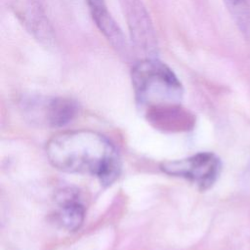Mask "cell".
<instances>
[{
  "mask_svg": "<svg viewBox=\"0 0 250 250\" xmlns=\"http://www.w3.org/2000/svg\"><path fill=\"white\" fill-rule=\"evenodd\" d=\"M50 163L72 174L97 177L104 186L119 176L121 163L115 146L107 138L91 130H76L54 136L46 146Z\"/></svg>",
  "mask_w": 250,
  "mask_h": 250,
  "instance_id": "cell-1",
  "label": "cell"
},
{
  "mask_svg": "<svg viewBox=\"0 0 250 250\" xmlns=\"http://www.w3.org/2000/svg\"><path fill=\"white\" fill-rule=\"evenodd\" d=\"M137 104L148 112L179 106L184 88L175 72L157 58H144L131 72Z\"/></svg>",
  "mask_w": 250,
  "mask_h": 250,
  "instance_id": "cell-2",
  "label": "cell"
},
{
  "mask_svg": "<svg viewBox=\"0 0 250 250\" xmlns=\"http://www.w3.org/2000/svg\"><path fill=\"white\" fill-rule=\"evenodd\" d=\"M160 168L164 173L185 178L195 184L201 190H205L217 181L222 164L214 153L198 152L187 158L165 161Z\"/></svg>",
  "mask_w": 250,
  "mask_h": 250,
  "instance_id": "cell-3",
  "label": "cell"
},
{
  "mask_svg": "<svg viewBox=\"0 0 250 250\" xmlns=\"http://www.w3.org/2000/svg\"><path fill=\"white\" fill-rule=\"evenodd\" d=\"M120 3L136 51L145 58H157L158 43L155 28L143 1L120 0Z\"/></svg>",
  "mask_w": 250,
  "mask_h": 250,
  "instance_id": "cell-4",
  "label": "cell"
},
{
  "mask_svg": "<svg viewBox=\"0 0 250 250\" xmlns=\"http://www.w3.org/2000/svg\"><path fill=\"white\" fill-rule=\"evenodd\" d=\"M12 9L23 27L38 42L45 46L54 44L53 27L38 0H13Z\"/></svg>",
  "mask_w": 250,
  "mask_h": 250,
  "instance_id": "cell-5",
  "label": "cell"
},
{
  "mask_svg": "<svg viewBox=\"0 0 250 250\" xmlns=\"http://www.w3.org/2000/svg\"><path fill=\"white\" fill-rule=\"evenodd\" d=\"M91 18L101 33L104 36L112 48L121 56H129V48L126 37L108 11L105 0H85Z\"/></svg>",
  "mask_w": 250,
  "mask_h": 250,
  "instance_id": "cell-6",
  "label": "cell"
},
{
  "mask_svg": "<svg viewBox=\"0 0 250 250\" xmlns=\"http://www.w3.org/2000/svg\"><path fill=\"white\" fill-rule=\"evenodd\" d=\"M78 104L63 97L51 98L47 101L39 102V118L48 126L61 128L70 123L78 113ZM36 114V115H38Z\"/></svg>",
  "mask_w": 250,
  "mask_h": 250,
  "instance_id": "cell-7",
  "label": "cell"
},
{
  "mask_svg": "<svg viewBox=\"0 0 250 250\" xmlns=\"http://www.w3.org/2000/svg\"><path fill=\"white\" fill-rule=\"evenodd\" d=\"M59 209L56 213L58 223L66 230L75 231L83 224L85 208L77 190L62 189L57 194Z\"/></svg>",
  "mask_w": 250,
  "mask_h": 250,
  "instance_id": "cell-8",
  "label": "cell"
},
{
  "mask_svg": "<svg viewBox=\"0 0 250 250\" xmlns=\"http://www.w3.org/2000/svg\"><path fill=\"white\" fill-rule=\"evenodd\" d=\"M234 24L245 40H250V6L248 0H223Z\"/></svg>",
  "mask_w": 250,
  "mask_h": 250,
  "instance_id": "cell-9",
  "label": "cell"
}]
</instances>
